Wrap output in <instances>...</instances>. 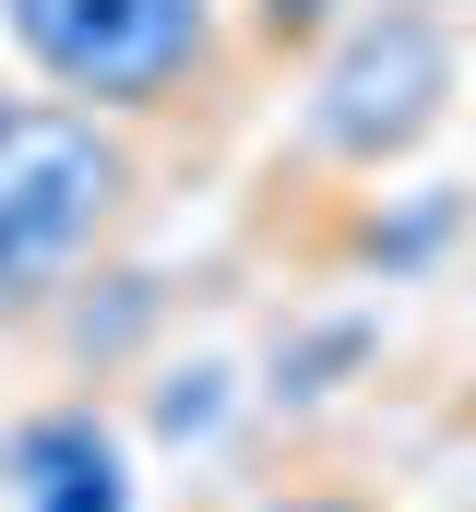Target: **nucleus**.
<instances>
[{"mask_svg":"<svg viewBox=\"0 0 476 512\" xmlns=\"http://www.w3.org/2000/svg\"><path fill=\"white\" fill-rule=\"evenodd\" d=\"M465 96V48L441 0H346V24L310 48V96H298V155L381 179L405 167Z\"/></svg>","mask_w":476,"mask_h":512,"instance_id":"1","label":"nucleus"},{"mask_svg":"<svg viewBox=\"0 0 476 512\" xmlns=\"http://www.w3.org/2000/svg\"><path fill=\"white\" fill-rule=\"evenodd\" d=\"M143 215V143L84 96H0V251L24 274H72Z\"/></svg>","mask_w":476,"mask_h":512,"instance_id":"3","label":"nucleus"},{"mask_svg":"<svg viewBox=\"0 0 476 512\" xmlns=\"http://www.w3.org/2000/svg\"><path fill=\"white\" fill-rule=\"evenodd\" d=\"M12 60L108 120H179L227 84V0H0Z\"/></svg>","mask_w":476,"mask_h":512,"instance_id":"2","label":"nucleus"},{"mask_svg":"<svg viewBox=\"0 0 476 512\" xmlns=\"http://www.w3.org/2000/svg\"><path fill=\"white\" fill-rule=\"evenodd\" d=\"M0 501L12 512H131V441L72 393L0 429Z\"/></svg>","mask_w":476,"mask_h":512,"instance_id":"4","label":"nucleus"},{"mask_svg":"<svg viewBox=\"0 0 476 512\" xmlns=\"http://www.w3.org/2000/svg\"><path fill=\"white\" fill-rule=\"evenodd\" d=\"M441 12H465V0H441Z\"/></svg>","mask_w":476,"mask_h":512,"instance_id":"7","label":"nucleus"},{"mask_svg":"<svg viewBox=\"0 0 476 512\" xmlns=\"http://www.w3.org/2000/svg\"><path fill=\"white\" fill-rule=\"evenodd\" d=\"M179 382H191V393H167V405H155V429H167V441H203V429L227 417V370H179Z\"/></svg>","mask_w":476,"mask_h":512,"instance_id":"6","label":"nucleus"},{"mask_svg":"<svg viewBox=\"0 0 476 512\" xmlns=\"http://www.w3.org/2000/svg\"><path fill=\"white\" fill-rule=\"evenodd\" d=\"M334 24H346V0H250V48H286V60H310Z\"/></svg>","mask_w":476,"mask_h":512,"instance_id":"5","label":"nucleus"},{"mask_svg":"<svg viewBox=\"0 0 476 512\" xmlns=\"http://www.w3.org/2000/svg\"><path fill=\"white\" fill-rule=\"evenodd\" d=\"M274 512H286V501H274Z\"/></svg>","mask_w":476,"mask_h":512,"instance_id":"8","label":"nucleus"}]
</instances>
